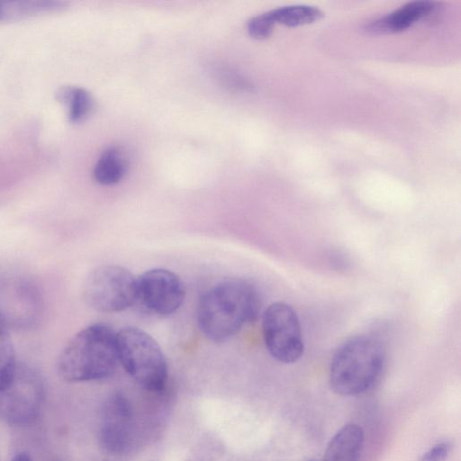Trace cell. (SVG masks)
I'll use <instances>...</instances> for the list:
<instances>
[{
  "mask_svg": "<svg viewBox=\"0 0 461 461\" xmlns=\"http://www.w3.org/2000/svg\"><path fill=\"white\" fill-rule=\"evenodd\" d=\"M57 100L67 108L69 122H84L93 112L95 102L92 95L85 88L64 86L56 93Z\"/></svg>",
  "mask_w": 461,
  "mask_h": 461,
  "instance_id": "obj_15",
  "label": "cell"
},
{
  "mask_svg": "<svg viewBox=\"0 0 461 461\" xmlns=\"http://www.w3.org/2000/svg\"><path fill=\"white\" fill-rule=\"evenodd\" d=\"M138 300L150 312L167 316L176 312L185 299L180 277L164 268L145 271L137 277Z\"/></svg>",
  "mask_w": 461,
  "mask_h": 461,
  "instance_id": "obj_9",
  "label": "cell"
},
{
  "mask_svg": "<svg viewBox=\"0 0 461 461\" xmlns=\"http://www.w3.org/2000/svg\"><path fill=\"white\" fill-rule=\"evenodd\" d=\"M262 332L269 354L277 361L296 362L303 353V340L298 316L291 305L276 302L263 313Z\"/></svg>",
  "mask_w": 461,
  "mask_h": 461,
  "instance_id": "obj_7",
  "label": "cell"
},
{
  "mask_svg": "<svg viewBox=\"0 0 461 461\" xmlns=\"http://www.w3.org/2000/svg\"><path fill=\"white\" fill-rule=\"evenodd\" d=\"M449 441H441L431 447L420 457V461H445L451 451Z\"/></svg>",
  "mask_w": 461,
  "mask_h": 461,
  "instance_id": "obj_19",
  "label": "cell"
},
{
  "mask_svg": "<svg viewBox=\"0 0 461 461\" xmlns=\"http://www.w3.org/2000/svg\"><path fill=\"white\" fill-rule=\"evenodd\" d=\"M385 362V349L375 337L356 335L335 351L329 370L331 390L342 396H355L369 390L378 380Z\"/></svg>",
  "mask_w": 461,
  "mask_h": 461,
  "instance_id": "obj_3",
  "label": "cell"
},
{
  "mask_svg": "<svg viewBox=\"0 0 461 461\" xmlns=\"http://www.w3.org/2000/svg\"><path fill=\"white\" fill-rule=\"evenodd\" d=\"M9 330V325L0 315V388L11 380L17 366Z\"/></svg>",
  "mask_w": 461,
  "mask_h": 461,
  "instance_id": "obj_17",
  "label": "cell"
},
{
  "mask_svg": "<svg viewBox=\"0 0 461 461\" xmlns=\"http://www.w3.org/2000/svg\"><path fill=\"white\" fill-rule=\"evenodd\" d=\"M116 332L107 324L94 323L76 333L58 359V371L68 382L110 376L118 363Z\"/></svg>",
  "mask_w": 461,
  "mask_h": 461,
  "instance_id": "obj_2",
  "label": "cell"
},
{
  "mask_svg": "<svg viewBox=\"0 0 461 461\" xmlns=\"http://www.w3.org/2000/svg\"><path fill=\"white\" fill-rule=\"evenodd\" d=\"M118 359L143 388L160 391L167 378L165 356L158 342L144 330L127 327L116 332Z\"/></svg>",
  "mask_w": 461,
  "mask_h": 461,
  "instance_id": "obj_4",
  "label": "cell"
},
{
  "mask_svg": "<svg viewBox=\"0 0 461 461\" xmlns=\"http://www.w3.org/2000/svg\"><path fill=\"white\" fill-rule=\"evenodd\" d=\"M82 293L86 304L97 312H122L138 300L137 277L117 265L101 266L87 275Z\"/></svg>",
  "mask_w": 461,
  "mask_h": 461,
  "instance_id": "obj_5",
  "label": "cell"
},
{
  "mask_svg": "<svg viewBox=\"0 0 461 461\" xmlns=\"http://www.w3.org/2000/svg\"><path fill=\"white\" fill-rule=\"evenodd\" d=\"M128 158L124 150L118 146L105 149L94 167V177L104 185L118 183L125 175Z\"/></svg>",
  "mask_w": 461,
  "mask_h": 461,
  "instance_id": "obj_14",
  "label": "cell"
},
{
  "mask_svg": "<svg viewBox=\"0 0 461 461\" xmlns=\"http://www.w3.org/2000/svg\"><path fill=\"white\" fill-rule=\"evenodd\" d=\"M275 24L281 23L287 27H295L312 23L323 17V13L317 7L304 5H288L269 11Z\"/></svg>",
  "mask_w": 461,
  "mask_h": 461,
  "instance_id": "obj_16",
  "label": "cell"
},
{
  "mask_svg": "<svg viewBox=\"0 0 461 461\" xmlns=\"http://www.w3.org/2000/svg\"><path fill=\"white\" fill-rule=\"evenodd\" d=\"M41 308L40 293L30 279L12 273L0 274V315L9 327L34 326Z\"/></svg>",
  "mask_w": 461,
  "mask_h": 461,
  "instance_id": "obj_8",
  "label": "cell"
},
{
  "mask_svg": "<svg viewBox=\"0 0 461 461\" xmlns=\"http://www.w3.org/2000/svg\"><path fill=\"white\" fill-rule=\"evenodd\" d=\"M434 2L412 1L387 15L370 22L365 31L371 35L391 34L403 32L435 10Z\"/></svg>",
  "mask_w": 461,
  "mask_h": 461,
  "instance_id": "obj_11",
  "label": "cell"
},
{
  "mask_svg": "<svg viewBox=\"0 0 461 461\" xmlns=\"http://www.w3.org/2000/svg\"><path fill=\"white\" fill-rule=\"evenodd\" d=\"M12 461H32L30 455L25 452L18 453L14 456Z\"/></svg>",
  "mask_w": 461,
  "mask_h": 461,
  "instance_id": "obj_20",
  "label": "cell"
},
{
  "mask_svg": "<svg viewBox=\"0 0 461 461\" xmlns=\"http://www.w3.org/2000/svg\"><path fill=\"white\" fill-rule=\"evenodd\" d=\"M365 434L357 423L344 425L330 440L323 461H359Z\"/></svg>",
  "mask_w": 461,
  "mask_h": 461,
  "instance_id": "obj_12",
  "label": "cell"
},
{
  "mask_svg": "<svg viewBox=\"0 0 461 461\" xmlns=\"http://www.w3.org/2000/svg\"><path fill=\"white\" fill-rule=\"evenodd\" d=\"M259 309V294L251 283L240 278L225 279L201 296L197 323L206 338L222 342L257 318Z\"/></svg>",
  "mask_w": 461,
  "mask_h": 461,
  "instance_id": "obj_1",
  "label": "cell"
},
{
  "mask_svg": "<svg viewBox=\"0 0 461 461\" xmlns=\"http://www.w3.org/2000/svg\"><path fill=\"white\" fill-rule=\"evenodd\" d=\"M44 386L40 375L24 364H17L11 380L0 388V418L11 425L32 423L40 414Z\"/></svg>",
  "mask_w": 461,
  "mask_h": 461,
  "instance_id": "obj_6",
  "label": "cell"
},
{
  "mask_svg": "<svg viewBox=\"0 0 461 461\" xmlns=\"http://www.w3.org/2000/svg\"><path fill=\"white\" fill-rule=\"evenodd\" d=\"M68 5L61 0L0 1V23L59 12Z\"/></svg>",
  "mask_w": 461,
  "mask_h": 461,
  "instance_id": "obj_13",
  "label": "cell"
},
{
  "mask_svg": "<svg viewBox=\"0 0 461 461\" xmlns=\"http://www.w3.org/2000/svg\"><path fill=\"white\" fill-rule=\"evenodd\" d=\"M130 417L129 404L122 396L113 395L105 402L103 409L101 439L110 451L121 452L127 447V426Z\"/></svg>",
  "mask_w": 461,
  "mask_h": 461,
  "instance_id": "obj_10",
  "label": "cell"
},
{
  "mask_svg": "<svg viewBox=\"0 0 461 461\" xmlns=\"http://www.w3.org/2000/svg\"><path fill=\"white\" fill-rule=\"evenodd\" d=\"M275 23L269 12L261 14L249 19L247 23L249 34L256 40H264L273 32Z\"/></svg>",
  "mask_w": 461,
  "mask_h": 461,
  "instance_id": "obj_18",
  "label": "cell"
}]
</instances>
